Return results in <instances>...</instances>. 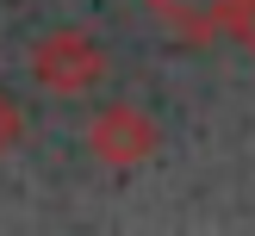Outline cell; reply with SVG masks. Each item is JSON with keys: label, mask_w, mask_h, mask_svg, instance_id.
Returning <instances> with one entry per match:
<instances>
[{"label": "cell", "mask_w": 255, "mask_h": 236, "mask_svg": "<svg viewBox=\"0 0 255 236\" xmlns=\"http://www.w3.org/2000/svg\"><path fill=\"white\" fill-rule=\"evenodd\" d=\"M19 143H25V112L12 106V93L0 87V161H6L12 149H19Z\"/></svg>", "instance_id": "obj_4"}, {"label": "cell", "mask_w": 255, "mask_h": 236, "mask_svg": "<svg viewBox=\"0 0 255 236\" xmlns=\"http://www.w3.org/2000/svg\"><path fill=\"white\" fill-rule=\"evenodd\" d=\"M224 37H231V44H243L249 56H255V0H237V6H231V19H224Z\"/></svg>", "instance_id": "obj_5"}, {"label": "cell", "mask_w": 255, "mask_h": 236, "mask_svg": "<svg viewBox=\"0 0 255 236\" xmlns=\"http://www.w3.org/2000/svg\"><path fill=\"white\" fill-rule=\"evenodd\" d=\"M25 69H31V81L44 87V93L75 99V93H94V87L106 81V44H100L94 31H81V25H56V31H44L31 44Z\"/></svg>", "instance_id": "obj_1"}, {"label": "cell", "mask_w": 255, "mask_h": 236, "mask_svg": "<svg viewBox=\"0 0 255 236\" xmlns=\"http://www.w3.org/2000/svg\"><path fill=\"white\" fill-rule=\"evenodd\" d=\"M156 149H162V124L137 99H112L87 118V156L112 174H137L143 161H156Z\"/></svg>", "instance_id": "obj_2"}, {"label": "cell", "mask_w": 255, "mask_h": 236, "mask_svg": "<svg viewBox=\"0 0 255 236\" xmlns=\"http://www.w3.org/2000/svg\"><path fill=\"white\" fill-rule=\"evenodd\" d=\"M149 12H156L162 25H168L181 44H212V37H224V19H231L237 0H143Z\"/></svg>", "instance_id": "obj_3"}]
</instances>
